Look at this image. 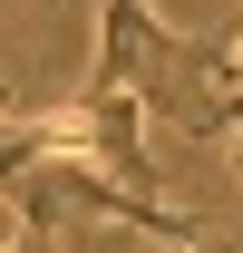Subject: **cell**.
I'll list each match as a JSON object with an SVG mask.
<instances>
[{
	"label": "cell",
	"mask_w": 243,
	"mask_h": 253,
	"mask_svg": "<svg viewBox=\"0 0 243 253\" xmlns=\"http://www.w3.org/2000/svg\"><path fill=\"white\" fill-rule=\"evenodd\" d=\"M10 253H49V244H39V234H20V244H10Z\"/></svg>",
	"instance_id": "6da1fadb"
},
{
	"label": "cell",
	"mask_w": 243,
	"mask_h": 253,
	"mask_svg": "<svg viewBox=\"0 0 243 253\" xmlns=\"http://www.w3.org/2000/svg\"><path fill=\"white\" fill-rule=\"evenodd\" d=\"M234 175H243V126H234Z\"/></svg>",
	"instance_id": "7a4b0ae2"
}]
</instances>
